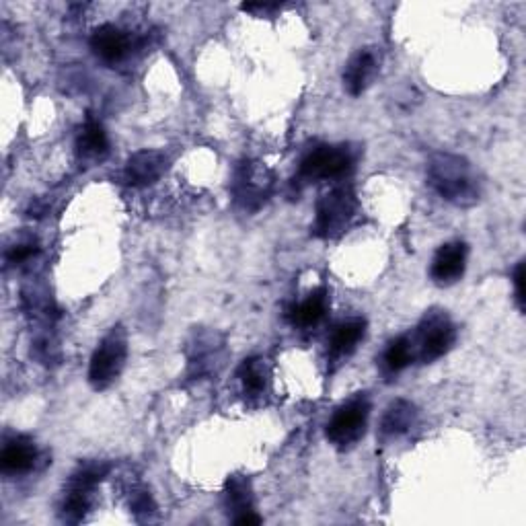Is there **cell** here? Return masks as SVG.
Listing matches in <instances>:
<instances>
[{"mask_svg":"<svg viewBox=\"0 0 526 526\" xmlns=\"http://www.w3.org/2000/svg\"><path fill=\"white\" fill-rule=\"evenodd\" d=\"M37 446L27 436L7 438L0 450V471L5 475H25L37 465Z\"/></svg>","mask_w":526,"mask_h":526,"instance_id":"5bb4252c","label":"cell"},{"mask_svg":"<svg viewBox=\"0 0 526 526\" xmlns=\"http://www.w3.org/2000/svg\"><path fill=\"white\" fill-rule=\"evenodd\" d=\"M128 358V335L122 325L111 327L99 342L89 364V383L95 391H103L114 385L126 366Z\"/></svg>","mask_w":526,"mask_h":526,"instance_id":"3957f363","label":"cell"},{"mask_svg":"<svg viewBox=\"0 0 526 526\" xmlns=\"http://www.w3.org/2000/svg\"><path fill=\"white\" fill-rule=\"evenodd\" d=\"M132 510H134L136 514H146V516H148L150 512L157 510V506H155L153 498H150V494L138 492V494L134 496V500H132Z\"/></svg>","mask_w":526,"mask_h":526,"instance_id":"603a6c76","label":"cell"},{"mask_svg":"<svg viewBox=\"0 0 526 526\" xmlns=\"http://www.w3.org/2000/svg\"><path fill=\"white\" fill-rule=\"evenodd\" d=\"M169 167V159L161 150H138L134 153L124 169H122V181L130 187H146L157 183Z\"/></svg>","mask_w":526,"mask_h":526,"instance_id":"30bf717a","label":"cell"},{"mask_svg":"<svg viewBox=\"0 0 526 526\" xmlns=\"http://www.w3.org/2000/svg\"><path fill=\"white\" fill-rule=\"evenodd\" d=\"M107 153H109V138H107L105 128L97 120L87 118V122L83 124L81 132L77 136V155H79V159L87 161V163H97Z\"/></svg>","mask_w":526,"mask_h":526,"instance_id":"ac0fdd59","label":"cell"},{"mask_svg":"<svg viewBox=\"0 0 526 526\" xmlns=\"http://www.w3.org/2000/svg\"><path fill=\"white\" fill-rule=\"evenodd\" d=\"M239 383H241V389H243V395L249 399V401H257L261 399L263 395L268 393L270 389V366L268 362L263 358H247L239 372Z\"/></svg>","mask_w":526,"mask_h":526,"instance_id":"e0dca14e","label":"cell"},{"mask_svg":"<svg viewBox=\"0 0 526 526\" xmlns=\"http://www.w3.org/2000/svg\"><path fill=\"white\" fill-rule=\"evenodd\" d=\"M413 358H416V350H413L411 335H399L383 354V370L393 377V374L405 370L413 362Z\"/></svg>","mask_w":526,"mask_h":526,"instance_id":"44dd1931","label":"cell"},{"mask_svg":"<svg viewBox=\"0 0 526 526\" xmlns=\"http://www.w3.org/2000/svg\"><path fill=\"white\" fill-rule=\"evenodd\" d=\"M413 350L422 364H432L453 350L457 342V327L446 311L432 309L428 311L416 333L411 335Z\"/></svg>","mask_w":526,"mask_h":526,"instance_id":"277c9868","label":"cell"},{"mask_svg":"<svg viewBox=\"0 0 526 526\" xmlns=\"http://www.w3.org/2000/svg\"><path fill=\"white\" fill-rule=\"evenodd\" d=\"M109 469V463L91 461L70 475L62 500V518L66 522H83L87 518L93 506L95 487L107 477Z\"/></svg>","mask_w":526,"mask_h":526,"instance_id":"52a82bcc","label":"cell"},{"mask_svg":"<svg viewBox=\"0 0 526 526\" xmlns=\"http://www.w3.org/2000/svg\"><path fill=\"white\" fill-rule=\"evenodd\" d=\"M358 216V198L350 185L333 187L317 202L313 235L317 239H340Z\"/></svg>","mask_w":526,"mask_h":526,"instance_id":"7a4b0ae2","label":"cell"},{"mask_svg":"<svg viewBox=\"0 0 526 526\" xmlns=\"http://www.w3.org/2000/svg\"><path fill=\"white\" fill-rule=\"evenodd\" d=\"M428 183L442 200L459 208H471L483 196V181L473 163L453 153H434L430 157Z\"/></svg>","mask_w":526,"mask_h":526,"instance_id":"6da1fadb","label":"cell"},{"mask_svg":"<svg viewBox=\"0 0 526 526\" xmlns=\"http://www.w3.org/2000/svg\"><path fill=\"white\" fill-rule=\"evenodd\" d=\"M366 321L362 317H352L342 323H337L329 335V358L340 362L354 354L358 344L364 340Z\"/></svg>","mask_w":526,"mask_h":526,"instance_id":"2e32d148","label":"cell"},{"mask_svg":"<svg viewBox=\"0 0 526 526\" xmlns=\"http://www.w3.org/2000/svg\"><path fill=\"white\" fill-rule=\"evenodd\" d=\"M381 72V50L364 48L358 50L346 64L344 87L352 97H360L368 91Z\"/></svg>","mask_w":526,"mask_h":526,"instance_id":"8fae6325","label":"cell"},{"mask_svg":"<svg viewBox=\"0 0 526 526\" xmlns=\"http://www.w3.org/2000/svg\"><path fill=\"white\" fill-rule=\"evenodd\" d=\"M222 337L218 333H196V337L190 344V354H187V360H190V374L194 379H202L206 374H212L220 362L222 354Z\"/></svg>","mask_w":526,"mask_h":526,"instance_id":"4fadbf2b","label":"cell"},{"mask_svg":"<svg viewBox=\"0 0 526 526\" xmlns=\"http://www.w3.org/2000/svg\"><path fill=\"white\" fill-rule=\"evenodd\" d=\"M276 177L259 161H243L235 169L231 194L233 202L243 212H257L274 194Z\"/></svg>","mask_w":526,"mask_h":526,"instance_id":"8992f818","label":"cell"},{"mask_svg":"<svg viewBox=\"0 0 526 526\" xmlns=\"http://www.w3.org/2000/svg\"><path fill=\"white\" fill-rule=\"evenodd\" d=\"M329 311V292L327 288H317L313 290L305 300H300L298 305L292 307L290 311V321L296 327H315L319 325Z\"/></svg>","mask_w":526,"mask_h":526,"instance_id":"d6986e66","label":"cell"},{"mask_svg":"<svg viewBox=\"0 0 526 526\" xmlns=\"http://www.w3.org/2000/svg\"><path fill=\"white\" fill-rule=\"evenodd\" d=\"M416 424H418V407L407 399H395L393 403H389V407L383 413L379 434L385 442H391L409 434L411 428H416Z\"/></svg>","mask_w":526,"mask_h":526,"instance_id":"9a60e30c","label":"cell"},{"mask_svg":"<svg viewBox=\"0 0 526 526\" xmlns=\"http://www.w3.org/2000/svg\"><path fill=\"white\" fill-rule=\"evenodd\" d=\"M247 13H253L255 17H274L282 7L280 5H272V3H251V5H243L241 7Z\"/></svg>","mask_w":526,"mask_h":526,"instance_id":"cb8c5ba5","label":"cell"},{"mask_svg":"<svg viewBox=\"0 0 526 526\" xmlns=\"http://www.w3.org/2000/svg\"><path fill=\"white\" fill-rule=\"evenodd\" d=\"M467 257H469V247L463 241H450L444 243L430 266V278L436 286H453L457 284L467 270Z\"/></svg>","mask_w":526,"mask_h":526,"instance_id":"9c48e42d","label":"cell"},{"mask_svg":"<svg viewBox=\"0 0 526 526\" xmlns=\"http://www.w3.org/2000/svg\"><path fill=\"white\" fill-rule=\"evenodd\" d=\"M91 50L107 64L122 62L132 50V37L111 23L97 27L91 35Z\"/></svg>","mask_w":526,"mask_h":526,"instance_id":"7c38bea8","label":"cell"},{"mask_svg":"<svg viewBox=\"0 0 526 526\" xmlns=\"http://www.w3.org/2000/svg\"><path fill=\"white\" fill-rule=\"evenodd\" d=\"M235 522H237V524H241V526H249V524H261V516H257L255 512H247V514H243V516L235 518Z\"/></svg>","mask_w":526,"mask_h":526,"instance_id":"484cf974","label":"cell"},{"mask_svg":"<svg viewBox=\"0 0 526 526\" xmlns=\"http://www.w3.org/2000/svg\"><path fill=\"white\" fill-rule=\"evenodd\" d=\"M356 150L350 144H323L313 148L311 153L300 161L298 181H333L344 179L354 171Z\"/></svg>","mask_w":526,"mask_h":526,"instance_id":"5b68a950","label":"cell"},{"mask_svg":"<svg viewBox=\"0 0 526 526\" xmlns=\"http://www.w3.org/2000/svg\"><path fill=\"white\" fill-rule=\"evenodd\" d=\"M514 286H516L518 309L524 311V261H518V266L514 270Z\"/></svg>","mask_w":526,"mask_h":526,"instance_id":"d4e9b609","label":"cell"},{"mask_svg":"<svg viewBox=\"0 0 526 526\" xmlns=\"http://www.w3.org/2000/svg\"><path fill=\"white\" fill-rule=\"evenodd\" d=\"M35 253H37V247L33 243H19V245L9 249L7 261L11 263V266H19V263L31 259Z\"/></svg>","mask_w":526,"mask_h":526,"instance_id":"7402d4cb","label":"cell"},{"mask_svg":"<svg viewBox=\"0 0 526 526\" xmlns=\"http://www.w3.org/2000/svg\"><path fill=\"white\" fill-rule=\"evenodd\" d=\"M370 399L366 393H358L335 409L327 424V440L337 450H348L360 442L370 420Z\"/></svg>","mask_w":526,"mask_h":526,"instance_id":"ba28073f","label":"cell"},{"mask_svg":"<svg viewBox=\"0 0 526 526\" xmlns=\"http://www.w3.org/2000/svg\"><path fill=\"white\" fill-rule=\"evenodd\" d=\"M224 500H227V508L233 512V520L247 512H255L253 487L245 475H231L227 479V485H224Z\"/></svg>","mask_w":526,"mask_h":526,"instance_id":"ffe728a7","label":"cell"}]
</instances>
